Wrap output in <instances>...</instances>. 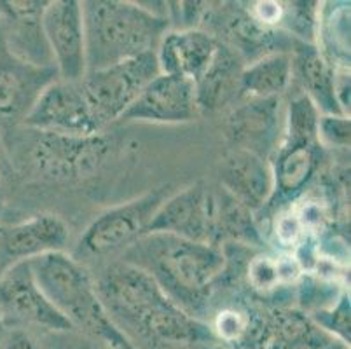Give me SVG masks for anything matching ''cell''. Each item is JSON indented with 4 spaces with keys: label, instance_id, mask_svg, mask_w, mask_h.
<instances>
[{
    "label": "cell",
    "instance_id": "cell-1",
    "mask_svg": "<svg viewBox=\"0 0 351 349\" xmlns=\"http://www.w3.org/2000/svg\"><path fill=\"white\" fill-rule=\"evenodd\" d=\"M114 325L135 349H205L217 344L206 322L194 318L136 265L119 261L95 280Z\"/></svg>",
    "mask_w": 351,
    "mask_h": 349
},
{
    "label": "cell",
    "instance_id": "cell-2",
    "mask_svg": "<svg viewBox=\"0 0 351 349\" xmlns=\"http://www.w3.org/2000/svg\"><path fill=\"white\" fill-rule=\"evenodd\" d=\"M145 271L162 292L194 318L205 322L213 292L226 278L224 250L170 234H145L121 255Z\"/></svg>",
    "mask_w": 351,
    "mask_h": 349
},
{
    "label": "cell",
    "instance_id": "cell-3",
    "mask_svg": "<svg viewBox=\"0 0 351 349\" xmlns=\"http://www.w3.org/2000/svg\"><path fill=\"white\" fill-rule=\"evenodd\" d=\"M82 18L88 72L154 53L171 28L165 16L128 0L82 2Z\"/></svg>",
    "mask_w": 351,
    "mask_h": 349
},
{
    "label": "cell",
    "instance_id": "cell-4",
    "mask_svg": "<svg viewBox=\"0 0 351 349\" xmlns=\"http://www.w3.org/2000/svg\"><path fill=\"white\" fill-rule=\"evenodd\" d=\"M30 267L40 290L75 330L101 339L112 349H135L105 311L95 278L77 258L54 252L30 261Z\"/></svg>",
    "mask_w": 351,
    "mask_h": 349
},
{
    "label": "cell",
    "instance_id": "cell-5",
    "mask_svg": "<svg viewBox=\"0 0 351 349\" xmlns=\"http://www.w3.org/2000/svg\"><path fill=\"white\" fill-rule=\"evenodd\" d=\"M320 112L302 93L287 105L285 128L278 149L269 159L273 194L264 210H280L301 197L320 173L325 149L318 142Z\"/></svg>",
    "mask_w": 351,
    "mask_h": 349
},
{
    "label": "cell",
    "instance_id": "cell-6",
    "mask_svg": "<svg viewBox=\"0 0 351 349\" xmlns=\"http://www.w3.org/2000/svg\"><path fill=\"white\" fill-rule=\"evenodd\" d=\"M20 142V158L37 177L51 182H73L91 177L110 154V140L104 133L75 136L28 130Z\"/></svg>",
    "mask_w": 351,
    "mask_h": 349
},
{
    "label": "cell",
    "instance_id": "cell-7",
    "mask_svg": "<svg viewBox=\"0 0 351 349\" xmlns=\"http://www.w3.org/2000/svg\"><path fill=\"white\" fill-rule=\"evenodd\" d=\"M166 187L149 191L132 201L101 211L91 220L77 243V254L91 258L123 255L133 243L147 234L156 210L171 192Z\"/></svg>",
    "mask_w": 351,
    "mask_h": 349
},
{
    "label": "cell",
    "instance_id": "cell-8",
    "mask_svg": "<svg viewBox=\"0 0 351 349\" xmlns=\"http://www.w3.org/2000/svg\"><path fill=\"white\" fill-rule=\"evenodd\" d=\"M158 75L156 51L86 73L81 86L98 130L121 121L142 89Z\"/></svg>",
    "mask_w": 351,
    "mask_h": 349
},
{
    "label": "cell",
    "instance_id": "cell-9",
    "mask_svg": "<svg viewBox=\"0 0 351 349\" xmlns=\"http://www.w3.org/2000/svg\"><path fill=\"white\" fill-rule=\"evenodd\" d=\"M219 187L196 182L171 192L156 210L147 234H170L217 246Z\"/></svg>",
    "mask_w": 351,
    "mask_h": 349
},
{
    "label": "cell",
    "instance_id": "cell-10",
    "mask_svg": "<svg viewBox=\"0 0 351 349\" xmlns=\"http://www.w3.org/2000/svg\"><path fill=\"white\" fill-rule=\"evenodd\" d=\"M0 316L16 326L32 325L56 334L75 330L40 290L30 261L18 262L0 274Z\"/></svg>",
    "mask_w": 351,
    "mask_h": 349
},
{
    "label": "cell",
    "instance_id": "cell-11",
    "mask_svg": "<svg viewBox=\"0 0 351 349\" xmlns=\"http://www.w3.org/2000/svg\"><path fill=\"white\" fill-rule=\"evenodd\" d=\"M40 23L58 79L66 82L82 81L88 72L82 2H47Z\"/></svg>",
    "mask_w": 351,
    "mask_h": 349
},
{
    "label": "cell",
    "instance_id": "cell-12",
    "mask_svg": "<svg viewBox=\"0 0 351 349\" xmlns=\"http://www.w3.org/2000/svg\"><path fill=\"white\" fill-rule=\"evenodd\" d=\"M21 126L44 133L75 136L101 133L89 110L81 81L66 82L62 79H56L44 89Z\"/></svg>",
    "mask_w": 351,
    "mask_h": 349
},
{
    "label": "cell",
    "instance_id": "cell-13",
    "mask_svg": "<svg viewBox=\"0 0 351 349\" xmlns=\"http://www.w3.org/2000/svg\"><path fill=\"white\" fill-rule=\"evenodd\" d=\"M283 128L282 98L236 101L226 124L231 149L248 150L267 161L282 142Z\"/></svg>",
    "mask_w": 351,
    "mask_h": 349
},
{
    "label": "cell",
    "instance_id": "cell-14",
    "mask_svg": "<svg viewBox=\"0 0 351 349\" xmlns=\"http://www.w3.org/2000/svg\"><path fill=\"white\" fill-rule=\"evenodd\" d=\"M199 114L194 82L186 77L159 73L124 112L121 121L180 124L191 123Z\"/></svg>",
    "mask_w": 351,
    "mask_h": 349
},
{
    "label": "cell",
    "instance_id": "cell-15",
    "mask_svg": "<svg viewBox=\"0 0 351 349\" xmlns=\"http://www.w3.org/2000/svg\"><path fill=\"white\" fill-rule=\"evenodd\" d=\"M69 241V226L54 213H37L27 220L4 226L0 234V274L18 262L65 252Z\"/></svg>",
    "mask_w": 351,
    "mask_h": 349
},
{
    "label": "cell",
    "instance_id": "cell-16",
    "mask_svg": "<svg viewBox=\"0 0 351 349\" xmlns=\"http://www.w3.org/2000/svg\"><path fill=\"white\" fill-rule=\"evenodd\" d=\"M58 79L54 67H37L5 53L0 56V130L23 124L44 89Z\"/></svg>",
    "mask_w": 351,
    "mask_h": 349
},
{
    "label": "cell",
    "instance_id": "cell-17",
    "mask_svg": "<svg viewBox=\"0 0 351 349\" xmlns=\"http://www.w3.org/2000/svg\"><path fill=\"white\" fill-rule=\"evenodd\" d=\"M219 187L252 213L263 211L273 194L269 161L248 150L229 149L220 163Z\"/></svg>",
    "mask_w": 351,
    "mask_h": 349
},
{
    "label": "cell",
    "instance_id": "cell-18",
    "mask_svg": "<svg viewBox=\"0 0 351 349\" xmlns=\"http://www.w3.org/2000/svg\"><path fill=\"white\" fill-rule=\"evenodd\" d=\"M208 326L222 349H269V307L257 300H239L220 307Z\"/></svg>",
    "mask_w": 351,
    "mask_h": 349
},
{
    "label": "cell",
    "instance_id": "cell-19",
    "mask_svg": "<svg viewBox=\"0 0 351 349\" xmlns=\"http://www.w3.org/2000/svg\"><path fill=\"white\" fill-rule=\"evenodd\" d=\"M219 43L220 40L215 35L201 28H170L156 49L159 73L186 77L196 82L212 63L219 49Z\"/></svg>",
    "mask_w": 351,
    "mask_h": 349
},
{
    "label": "cell",
    "instance_id": "cell-20",
    "mask_svg": "<svg viewBox=\"0 0 351 349\" xmlns=\"http://www.w3.org/2000/svg\"><path fill=\"white\" fill-rule=\"evenodd\" d=\"M44 0L0 2V12L8 23V53L37 67H53L49 47L43 32Z\"/></svg>",
    "mask_w": 351,
    "mask_h": 349
},
{
    "label": "cell",
    "instance_id": "cell-21",
    "mask_svg": "<svg viewBox=\"0 0 351 349\" xmlns=\"http://www.w3.org/2000/svg\"><path fill=\"white\" fill-rule=\"evenodd\" d=\"M292 77L322 115H344L336 98V69L315 44L299 43L293 47Z\"/></svg>",
    "mask_w": 351,
    "mask_h": 349
},
{
    "label": "cell",
    "instance_id": "cell-22",
    "mask_svg": "<svg viewBox=\"0 0 351 349\" xmlns=\"http://www.w3.org/2000/svg\"><path fill=\"white\" fill-rule=\"evenodd\" d=\"M243 67V58L224 43H219L212 63L194 82L197 108L215 112L238 101L239 77Z\"/></svg>",
    "mask_w": 351,
    "mask_h": 349
},
{
    "label": "cell",
    "instance_id": "cell-23",
    "mask_svg": "<svg viewBox=\"0 0 351 349\" xmlns=\"http://www.w3.org/2000/svg\"><path fill=\"white\" fill-rule=\"evenodd\" d=\"M292 81V53L264 54L241 70L238 101L282 98Z\"/></svg>",
    "mask_w": 351,
    "mask_h": 349
},
{
    "label": "cell",
    "instance_id": "cell-24",
    "mask_svg": "<svg viewBox=\"0 0 351 349\" xmlns=\"http://www.w3.org/2000/svg\"><path fill=\"white\" fill-rule=\"evenodd\" d=\"M243 273L252 292L264 299V297L283 293L285 288L295 287L302 269L292 254L273 252V254H257L248 258Z\"/></svg>",
    "mask_w": 351,
    "mask_h": 349
},
{
    "label": "cell",
    "instance_id": "cell-25",
    "mask_svg": "<svg viewBox=\"0 0 351 349\" xmlns=\"http://www.w3.org/2000/svg\"><path fill=\"white\" fill-rule=\"evenodd\" d=\"M269 349H322L334 341L298 307H269Z\"/></svg>",
    "mask_w": 351,
    "mask_h": 349
},
{
    "label": "cell",
    "instance_id": "cell-26",
    "mask_svg": "<svg viewBox=\"0 0 351 349\" xmlns=\"http://www.w3.org/2000/svg\"><path fill=\"white\" fill-rule=\"evenodd\" d=\"M318 47L336 70H350V2H328L318 9Z\"/></svg>",
    "mask_w": 351,
    "mask_h": 349
},
{
    "label": "cell",
    "instance_id": "cell-27",
    "mask_svg": "<svg viewBox=\"0 0 351 349\" xmlns=\"http://www.w3.org/2000/svg\"><path fill=\"white\" fill-rule=\"evenodd\" d=\"M350 292H346L339 297V300H337L336 304H332L330 307H327L324 311L313 313V315H309V318H311V322L315 323L324 334H327L330 339H334V341L341 342V344L350 348Z\"/></svg>",
    "mask_w": 351,
    "mask_h": 349
},
{
    "label": "cell",
    "instance_id": "cell-28",
    "mask_svg": "<svg viewBox=\"0 0 351 349\" xmlns=\"http://www.w3.org/2000/svg\"><path fill=\"white\" fill-rule=\"evenodd\" d=\"M318 142L324 149H350L351 124L346 115H322L318 117Z\"/></svg>",
    "mask_w": 351,
    "mask_h": 349
},
{
    "label": "cell",
    "instance_id": "cell-29",
    "mask_svg": "<svg viewBox=\"0 0 351 349\" xmlns=\"http://www.w3.org/2000/svg\"><path fill=\"white\" fill-rule=\"evenodd\" d=\"M16 184V168L11 159L8 143H5L2 131H0V217L4 215L5 208L12 197Z\"/></svg>",
    "mask_w": 351,
    "mask_h": 349
},
{
    "label": "cell",
    "instance_id": "cell-30",
    "mask_svg": "<svg viewBox=\"0 0 351 349\" xmlns=\"http://www.w3.org/2000/svg\"><path fill=\"white\" fill-rule=\"evenodd\" d=\"M0 349H43L27 326H12L0 337Z\"/></svg>",
    "mask_w": 351,
    "mask_h": 349
},
{
    "label": "cell",
    "instance_id": "cell-31",
    "mask_svg": "<svg viewBox=\"0 0 351 349\" xmlns=\"http://www.w3.org/2000/svg\"><path fill=\"white\" fill-rule=\"evenodd\" d=\"M322 349H350V348L344 344H341V342H337V341H332V342H328L327 346H324Z\"/></svg>",
    "mask_w": 351,
    "mask_h": 349
},
{
    "label": "cell",
    "instance_id": "cell-32",
    "mask_svg": "<svg viewBox=\"0 0 351 349\" xmlns=\"http://www.w3.org/2000/svg\"><path fill=\"white\" fill-rule=\"evenodd\" d=\"M4 326H5V323H4V320H2V316H0V337H2V334H4Z\"/></svg>",
    "mask_w": 351,
    "mask_h": 349
},
{
    "label": "cell",
    "instance_id": "cell-33",
    "mask_svg": "<svg viewBox=\"0 0 351 349\" xmlns=\"http://www.w3.org/2000/svg\"><path fill=\"white\" fill-rule=\"evenodd\" d=\"M205 349H222L220 346H213V348H205Z\"/></svg>",
    "mask_w": 351,
    "mask_h": 349
},
{
    "label": "cell",
    "instance_id": "cell-34",
    "mask_svg": "<svg viewBox=\"0 0 351 349\" xmlns=\"http://www.w3.org/2000/svg\"><path fill=\"white\" fill-rule=\"evenodd\" d=\"M2 229H4V224H0V234H2Z\"/></svg>",
    "mask_w": 351,
    "mask_h": 349
},
{
    "label": "cell",
    "instance_id": "cell-35",
    "mask_svg": "<svg viewBox=\"0 0 351 349\" xmlns=\"http://www.w3.org/2000/svg\"><path fill=\"white\" fill-rule=\"evenodd\" d=\"M82 349H86V348H82Z\"/></svg>",
    "mask_w": 351,
    "mask_h": 349
},
{
    "label": "cell",
    "instance_id": "cell-36",
    "mask_svg": "<svg viewBox=\"0 0 351 349\" xmlns=\"http://www.w3.org/2000/svg\"><path fill=\"white\" fill-rule=\"evenodd\" d=\"M110 349H112V348H110Z\"/></svg>",
    "mask_w": 351,
    "mask_h": 349
}]
</instances>
